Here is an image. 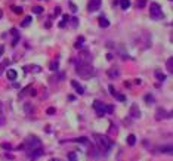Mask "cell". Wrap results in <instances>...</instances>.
Masks as SVG:
<instances>
[{
  "label": "cell",
  "mask_w": 173,
  "mask_h": 161,
  "mask_svg": "<svg viewBox=\"0 0 173 161\" xmlns=\"http://www.w3.org/2000/svg\"><path fill=\"white\" fill-rule=\"evenodd\" d=\"M155 77H157L160 81H166V75H164L163 73H160V71H155Z\"/></svg>",
  "instance_id": "17"
},
{
  "label": "cell",
  "mask_w": 173,
  "mask_h": 161,
  "mask_svg": "<svg viewBox=\"0 0 173 161\" xmlns=\"http://www.w3.org/2000/svg\"><path fill=\"white\" fill-rule=\"evenodd\" d=\"M167 70H169V73H173V58L167 59Z\"/></svg>",
  "instance_id": "18"
},
{
  "label": "cell",
  "mask_w": 173,
  "mask_h": 161,
  "mask_svg": "<svg viewBox=\"0 0 173 161\" xmlns=\"http://www.w3.org/2000/svg\"><path fill=\"white\" fill-rule=\"evenodd\" d=\"M12 9H13L15 13H22V7H19V6H13Z\"/></svg>",
  "instance_id": "27"
},
{
  "label": "cell",
  "mask_w": 173,
  "mask_h": 161,
  "mask_svg": "<svg viewBox=\"0 0 173 161\" xmlns=\"http://www.w3.org/2000/svg\"><path fill=\"white\" fill-rule=\"evenodd\" d=\"M71 86L74 87V90L79 93V95H83L84 93V87L81 86V84L79 83V81H75V80H71Z\"/></svg>",
  "instance_id": "9"
},
{
  "label": "cell",
  "mask_w": 173,
  "mask_h": 161,
  "mask_svg": "<svg viewBox=\"0 0 173 161\" xmlns=\"http://www.w3.org/2000/svg\"><path fill=\"white\" fill-rule=\"evenodd\" d=\"M108 75H110L111 79H116V77H118V75H120V71L117 68H111V70H108Z\"/></svg>",
  "instance_id": "13"
},
{
  "label": "cell",
  "mask_w": 173,
  "mask_h": 161,
  "mask_svg": "<svg viewBox=\"0 0 173 161\" xmlns=\"http://www.w3.org/2000/svg\"><path fill=\"white\" fill-rule=\"evenodd\" d=\"M55 112V108H49L47 109V114H53Z\"/></svg>",
  "instance_id": "32"
},
{
  "label": "cell",
  "mask_w": 173,
  "mask_h": 161,
  "mask_svg": "<svg viewBox=\"0 0 173 161\" xmlns=\"http://www.w3.org/2000/svg\"><path fill=\"white\" fill-rule=\"evenodd\" d=\"M75 73L79 77L88 80V79H92L95 75V68L90 65V64H86V62H77V67H75Z\"/></svg>",
  "instance_id": "1"
},
{
  "label": "cell",
  "mask_w": 173,
  "mask_h": 161,
  "mask_svg": "<svg viewBox=\"0 0 173 161\" xmlns=\"http://www.w3.org/2000/svg\"><path fill=\"white\" fill-rule=\"evenodd\" d=\"M50 161H61V160H58V158H52Z\"/></svg>",
  "instance_id": "35"
},
{
  "label": "cell",
  "mask_w": 173,
  "mask_h": 161,
  "mask_svg": "<svg viewBox=\"0 0 173 161\" xmlns=\"http://www.w3.org/2000/svg\"><path fill=\"white\" fill-rule=\"evenodd\" d=\"M30 22H31V16H25V19L21 22V25H22V27H28Z\"/></svg>",
  "instance_id": "20"
},
{
  "label": "cell",
  "mask_w": 173,
  "mask_h": 161,
  "mask_svg": "<svg viewBox=\"0 0 173 161\" xmlns=\"http://www.w3.org/2000/svg\"><path fill=\"white\" fill-rule=\"evenodd\" d=\"M93 138L96 139V145L99 146V149L102 152H108V149L111 148V140L107 138V136H104V134H93Z\"/></svg>",
  "instance_id": "3"
},
{
  "label": "cell",
  "mask_w": 173,
  "mask_h": 161,
  "mask_svg": "<svg viewBox=\"0 0 173 161\" xmlns=\"http://www.w3.org/2000/svg\"><path fill=\"white\" fill-rule=\"evenodd\" d=\"M169 117H170V112L164 111L163 108H158L157 112H155V118H157V120H163V118H169Z\"/></svg>",
  "instance_id": "8"
},
{
  "label": "cell",
  "mask_w": 173,
  "mask_h": 161,
  "mask_svg": "<svg viewBox=\"0 0 173 161\" xmlns=\"http://www.w3.org/2000/svg\"><path fill=\"white\" fill-rule=\"evenodd\" d=\"M2 52H3V49H0V55H2Z\"/></svg>",
  "instance_id": "37"
},
{
  "label": "cell",
  "mask_w": 173,
  "mask_h": 161,
  "mask_svg": "<svg viewBox=\"0 0 173 161\" xmlns=\"http://www.w3.org/2000/svg\"><path fill=\"white\" fill-rule=\"evenodd\" d=\"M59 13H61V7H55V15H59Z\"/></svg>",
  "instance_id": "31"
},
{
  "label": "cell",
  "mask_w": 173,
  "mask_h": 161,
  "mask_svg": "<svg viewBox=\"0 0 173 161\" xmlns=\"http://www.w3.org/2000/svg\"><path fill=\"white\" fill-rule=\"evenodd\" d=\"M84 43V37H79V39H77V41H75V49H80L81 47V45Z\"/></svg>",
  "instance_id": "16"
},
{
  "label": "cell",
  "mask_w": 173,
  "mask_h": 161,
  "mask_svg": "<svg viewBox=\"0 0 173 161\" xmlns=\"http://www.w3.org/2000/svg\"><path fill=\"white\" fill-rule=\"evenodd\" d=\"M19 148H21V149H22V148H27V151H30V149H37V148H41V143H40L39 138L28 136L27 140H25V143H24V145H21Z\"/></svg>",
  "instance_id": "4"
},
{
  "label": "cell",
  "mask_w": 173,
  "mask_h": 161,
  "mask_svg": "<svg viewBox=\"0 0 173 161\" xmlns=\"http://www.w3.org/2000/svg\"><path fill=\"white\" fill-rule=\"evenodd\" d=\"M130 115L133 118H139L141 117V111H139V108H138V105H132L130 106Z\"/></svg>",
  "instance_id": "10"
},
{
  "label": "cell",
  "mask_w": 173,
  "mask_h": 161,
  "mask_svg": "<svg viewBox=\"0 0 173 161\" xmlns=\"http://www.w3.org/2000/svg\"><path fill=\"white\" fill-rule=\"evenodd\" d=\"M93 108H95V111H96L98 117H102L105 112L111 114L114 111V106L112 105H105L104 102H101V100H93Z\"/></svg>",
  "instance_id": "2"
},
{
  "label": "cell",
  "mask_w": 173,
  "mask_h": 161,
  "mask_svg": "<svg viewBox=\"0 0 173 161\" xmlns=\"http://www.w3.org/2000/svg\"><path fill=\"white\" fill-rule=\"evenodd\" d=\"M71 22H73V27H77V25H79V19H77V18H73Z\"/></svg>",
  "instance_id": "29"
},
{
  "label": "cell",
  "mask_w": 173,
  "mask_h": 161,
  "mask_svg": "<svg viewBox=\"0 0 173 161\" xmlns=\"http://www.w3.org/2000/svg\"><path fill=\"white\" fill-rule=\"evenodd\" d=\"M150 15H151V18L152 19H163L164 18V13H163V9H161V6L158 3H152L151 7H150Z\"/></svg>",
  "instance_id": "5"
},
{
  "label": "cell",
  "mask_w": 173,
  "mask_h": 161,
  "mask_svg": "<svg viewBox=\"0 0 173 161\" xmlns=\"http://www.w3.org/2000/svg\"><path fill=\"white\" fill-rule=\"evenodd\" d=\"M33 12L36 13V15H40V13L43 12V7H41V6H34V7H33Z\"/></svg>",
  "instance_id": "21"
},
{
  "label": "cell",
  "mask_w": 173,
  "mask_h": 161,
  "mask_svg": "<svg viewBox=\"0 0 173 161\" xmlns=\"http://www.w3.org/2000/svg\"><path fill=\"white\" fill-rule=\"evenodd\" d=\"M70 6H71V9H73V12H77V7L73 5V3H70Z\"/></svg>",
  "instance_id": "33"
},
{
  "label": "cell",
  "mask_w": 173,
  "mask_h": 161,
  "mask_svg": "<svg viewBox=\"0 0 173 161\" xmlns=\"http://www.w3.org/2000/svg\"><path fill=\"white\" fill-rule=\"evenodd\" d=\"M2 146H3V148H6V149H11V145H7V143H3Z\"/></svg>",
  "instance_id": "34"
},
{
  "label": "cell",
  "mask_w": 173,
  "mask_h": 161,
  "mask_svg": "<svg viewBox=\"0 0 173 161\" xmlns=\"http://www.w3.org/2000/svg\"><path fill=\"white\" fill-rule=\"evenodd\" d=\"M145 100H146V102H150V104H151V102H154V98H151V96H146V98H145Z\"/></svg>",
  "instance_id": "30"
},
{
  "label": "cell",
  "mask_w": 173,
  "mask_h": 161,
  "mask_svg": "<svg viewBox=\"0 0 173 161\" xmlns=\"http://www.w3.org/2000/svg\"><path fill=\"white\" fill-rule=\"evenodd\" d=\"M68 18H70L68 15H64V16H62V22L59 24V27H65V25H67V22H68Z\"/></svg>",
  "instance_id": "23"
},
{
  "label": "cell",
  "mask_w": 173,
  "mask_h": 161,
  "mask_svg": "<svg viewBox=\"0 0 173 161\" xmlns=\"http://www.w3.org/2000/svg\"><path fill=\"white\" fill-rule=\"evenodd\" d=\"M43 155V149L41 148H37V149H30L28 151V157L30 160H37L39 157Z\"/></svg>",
  "instance_id": "6"
},
{
  "label": "cell",
  "mask_w": 173,
  "mask_h": 161,
  "mask_svg": "<svg viewBox=\"0 0 173 161\" xmlns=\"http://www.w3.org/2000/svg\"><path fill=\"white\" fill-rule=\"evenodd\" d=\"M73 142H79V143H88V138H77V139H73Z\"/></svg>",
  "instance_id": "25"
},
{
  "label": "cell",
  "mask_w": 173,
  "mask_h": 161,
  "mask_svg": "<svg viewBox=\"0 0 173 161\" xmlns=\"http://www.w3.org/2000/svg\"><path fill=\"white\" fill-rule=\"evenodd\" d=\"M101 0H90L89 5H88V9L90 12H95V11H99V7H101Z\"/></svg>",
  "instance_id": "7"
},
{
  "label": "cell",
  "mask_w": 173,
  "mask_h": 161,
  "mask_svg": "<svg viewBox=\"0 0 173 161\" xmlns=\"http://www.w3.org/2000/svg\"><path fill=\"white\" fill-rule=\"evenodd\" d=\"M127 143H129L130 146H133V145H135V143H136V138H135V134H129V136H127Z\"/></svg>",
  "instance_id": "14"
},
{
  "label": "cell",
  "mask_w": 173,
  "mask_h": 161,
  "mask_svg": "<svg viewBox=\"0 0 173 161\" xmlns=\"http://www.w3.org/2000/svg\"><path fill=\"white\" fill-rule=\"evenodd\" d=\"M114 98H116L117 100H120V102H124V100H126V96L120 95V93H116V95H114Z\"/></svg>",
  "instance_id": "24"
},
{
  "label": "cell",
  "mask_w": 173,
  "mask_h": 161,
  "mask_svg": "<svg viewBox=\"0 0 173 161\" xmlns=\"http://www.w3.org/2000/svg\"><path fill=\"white\" fill-rule=\"evenodd\" d=\"M68 161H77V154H75V152H70V154H68Z\"/></svg>",
  "instance_id": "22"
},
{
  "label": "cell",
  "mask_w": 173,
  "mask_h": 161,
  "mask_svg": "<svg viewBox=\"0 0 173 161\" xmlns=\"http://www.w3.org/2000/svg\"><path fill=\"white\" fill-rule=\"evenodd\" d=\"M58 68H59V62H58V61L50 62V70H52V71H58Z\"/></svg>",
  "instance_id": "19"
},
{
  "label": "cell",
  "mask_w": 173,
  "mask_h": 161,
  "mask_svg": "<svg viewBox=\"0 0 173 161\" xmlns=\"http://www.w3.org/2000/svg\"><path fill=\"white\" fill-rule=\"evenodd\" d=\"M25 111L28 114H31V104H25Z\"/></svg>",
  "instance_id": "28"
},
{
  "label": "cell",
  "mask_w": 173,
  "mask_h": 161,
  "mask_svg": "<svg viewBox=\"0 0 173 161\" xmlns=\"http://www.w3.org/2000/svg\"><path fill=\"white\" fill-rule=\"evenodd\" d=\"M146 5V0H136V6L138 7H144Z\"/></svg>",
  "instance_id": "26"
},
{
  "label": "cell",
  "mask_w": 173,
  "mask_h": 161,
  "mask_svg": "<svg viewBox=\"0 0 173 161\" xmlns=\"http://www.w3.org/2000/svg\"><path fill=\"white\" fill-rule=\"evenodd\" d=\"M120 6H122V9H129V7H130V2H129V0H122V2H120Z\"/></svg>",
  "instance_id": "15"
},
{
  "label": "cell",
  "mask_w": 173,
  "mask_h": 161,
  "mask_svg": "<svg viewBox=\"0 0 173 161\" xmlns=\"http://www.w3.org/2000/svg\"><path fill=\"white\" fill-rule=\"evenodd\" d=\"M6 75H7V79H9L11 81L16 80V77H18V74H16V71H15V70H12V68H9V70H7Z\"/></svg>",
  "instance_id": "11"
},
{
  "label": "cell",
  "mask_w": 173,
  "mask_h": 161,
  "mask_svg": "<svg viewBox=\"0 0 173 161\" xmlns=\"http://www.w3.org/2000/svg\"><path fill=\"white\" fill-rule=\"evenodd\" d=\"M2 16H3V11H2V9H0V18H2Z\"/></svg>",
  "instance_id": "36"
},
{
  "label": "cell",
  "mask_w": 173,
  "mask_h": 161,
  "mask_svg": "<svg viewBox=\"0 0 173 161\" xmlns=\"http://www.w3.org/2000/svg\"><path fill=\"white\" fill-rule=\"evenodd\" d=\"M108 25H110V22H108V19L105 18V16H99V27L107 28Z\"/></svg>",
  "instance_id": "12"
}]
</instances>
